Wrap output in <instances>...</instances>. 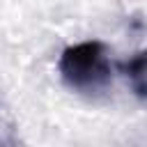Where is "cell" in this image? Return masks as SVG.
<instances>
[{"label":"cell","instance_id":"obj_2","mask_svg":"<svg viewBox=\"0 0 147 147\" xmlns=\"http://www.w3.org/2000/svg\"><path fill=\"white\" fill-rule=\"evenodd\" d=\"M122 71L129 78L133 92L140 99H147V51H140L131 60H126L122 64Z\"/></svg>","mask_w":147,"mask_h":147},{"label":"cell","instance_id":"obj_3","mask_svg":"<svg viewBox=\"0 0 147 147\" xmlns=\"http://www.w3.org/2000/svg\"><path fill=\"white\" fill-rule=\"evenodd\" d=\"M145 51H147V48H145Z\"/></svg>","mask_w":147,"mask_h":147},{"label":"cell","instance_id":"obj_1","mask_svg":"<svg viewBox=\"0 0 147 147\" xmlns=\"http://www.w3.org/2000/svg\"><path fill=\"white\" fill-rule=\"evenodd\" d=\"M62 80L80 94H99L113 80L108 51L101 41H78L67 46L57 60Z\"/></svg>","mask_w":147,"mask_h":147}]
</instances>
